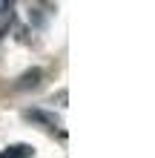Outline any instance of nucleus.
<instances>
[{
	"label": "nucleus",
	"instance_id": "nucleus-1",
	"mask_svg": "<svg viewBox=\"0 0 155 158\" xmlns=\"http://www.w3.org/2000/svg\"><path fill=\"white\" fill-rule=\"evenodd\" d=\"M26 118H29V121H38V124L49 127V129L60 127V118H58V115H52V112H43V109H29V112H26Z\"/></svg>",
	"mask_w": 155,
	"mask_h": 158
},
{
	"label": "nucleus",
	"instance_id": "nucleus-2",
	"mask_svg": "<svg viewBox=\"0 0 155 158\" xmlns=\"http://www.w3.org/2000/svg\"><path fill=\"white\" fill-rule=\"evenodd\" d=\"M0 158H32V147L29 144H14L6 152H0Z\"/></svg>",
	"mask_w": 155,
	"mask_h": 158
},
{
	"label": "nucleus",
	"instance_id": "nucleus-3",
	"mask_svg": "<svg viewBox=\"0 0 155 158\" xmlns=\"http://www.w3.org/2000/svg\"><path fill=\"white\" fill-rule=\"evenodd\" d=\"M40 75H43L40 69H32V72H26V75L20 78V83H17V89H26V86H38V83H40Z\"/></svg>",
	"mask_w": 155,
	"mask_h": 158
}]
</instances>
